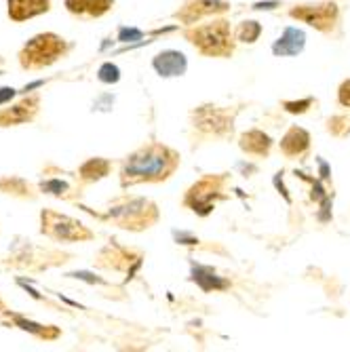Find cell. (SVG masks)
<instances>
[{"mask_svg": "<svg viewBox=\"0 0 350 352\" xmlns=\"http://www.w3.org/2000/svg\"><path fill=\"white\" fill-rule=\"evenodd\" d=\"M306 47V34L304 30H298V28H285V32L281 34L278 41H274L272 45V53L276 57H294V55H300Z\"/></svg>", "mask_w": 350, "mask_h": 352, "instance_id": "obj_17", "label": "cell"}, {"mask_svg": "<svg viewBox=\"0 0 350 352\" xmlns=\"http://www.w3.org/2000/svg\"><path fill=\"white\" fill-rule=\"evenodd\" d=\"M3 325H13V327H17L21 331H28L32 336H36L43 342H55L61 336L59 327H55V325H41V323L30 321V318H25V316H21L17 312H11V310L3 312Z\"/></svg>", "mask_w": 350, "mask_h": 352, "instance_id": "obj_11", "label": "cell"}, {"mask_svg": "<svg viewBox=\"0 0 350 352\" xmlns=\"http://www.w3.org/2000/svg\"><path fill=\"white\" fill-rule=\"evenodd\" d=\"M142 36H144L142 30H135V28H120V32H118L120 43H133V41H140Z\"/></svg>", "mask_w": 350, "mask_h": 352, "instance_id": "obj_27", "label": "cell"}, {"mask_svg": "<svg viewBox=\"0 0 350 352\" xmlns=\"http://www.w3.org/2000/svg\"><path fill=\"white\" fill-rule=\"evenodd\" d=\"M98 78H100L102 82H106V85H114V82H118V80H120V70H118L116 63L106 61L104 66L98 70Z\"/></svg>", "mask_w": 350, "mask_h": 352, "instance_id": "obj_25", "label": "cell"}, {"mask_svg": "<svg viewBox=\"0 0 350 352\" xmlns=\"http://www.w3.org/2000/svg\"><path fill=\"white\" fill-rule=\"evenodd\" d=\"M152 68L158 76L163 78H175V76H184L188 70V59L182 51L175 49H167L156 53L152 59Z\"/></svg>", "mask_w": 350, "mask_h": 352, "instance_id": "obj_12", "label": "cell"}, {"mask_svg": "<svg viewBox=\"0 0 350 352\" xmlns=\"http://www.w3.org/2000/svg\"><path fill=\"white\" fill-rule=\"evenodd\" d=\"M193 118L195 129H199L205 135H215V138H228L232 135L234 129V114L230 110L219 108V106H199L190 114Z\"/></svg>", "mask_w": 350, "mask_h": 352, "instance_id": "obj_8", "label": "cell"}, {"mask_svg": "<svg viewBox=\"0 0 350 352\" xmlns=\"http://www.w3.org/2000/svg\"><path fill=\"white\" fill-rule=\"evenodd\" d=\"M70 49L72 45L63 36L55 34V32H41V34L32 36L21 47V51L17 53V59L23 70L39 72V70L53 66L55 61L63 59L70 53Z\"/></svg>", "mask_w": 350, "mask_h": 352, "instance_id": "obj_4", "label": "cell"}, {"mask_svg": "<svg viewBox=\"0 0 350 352\" xmlns=\"http://www.w3.org/2000/svg\"><path fill=\"white\" fill-rule=\"evenodd\" d=\"M5 310H9V308H7V304L3 302V298H0V314H3Z\"/></svg>", "mask_w": 350, "mask_h": 352, "instance_id": "obj_33", "label": "cell"}, {"mask_svg": "<svg viewBox=\"0 0 350 352\" xmlns=\"http://www.w3.org/2000/svg\"><path fill=\"white\" fill-rule=\"evenodd\" d=\"M0 192H3V195H9V197H15V199H30V201L39 197L36 188L19 175L0 177Z\"/></svg>", "mask_w": 350, "mask_h": 352, "instance_id": "obj_19", "label": "cell"}, {"mask_svg": "<svg viewBox=\"0 0 350 352\" xmlns=\"http://www.w3.org/2000/svg\"><path fill=\"white\" fill-rule=\"evenodd\" d=\"M327 131L333 138H346L350 133V118L348 116H333L327 120Z\"/></svg>", "mask_w": 350, "mask_h": 352, "instance_id": "obj_24", "label": "cell"}, {"mask_svg": "<svg viewBox=\"0 0 350 352\" xmlns=\"http://www.w3.org/2000/svg\"><path fill=\"white\" fill-rule=\"evenodd\" d=\"M15 89L13 87H0V106L3 104H7V102H11L13 98H15Z\"/></svg>", "mask_w": 350, "mask_h": 352, "instance_id": "obj_29", "label": "cell"}, {"mask_svg": "<svg viewBox=\"0 0 350 352\" xmlns=\"http://www.w3.org/2000/svg\"><path fill=\"white\" fill-rule=\"evenodd\" d=\"M338 102L344 108H350V78H346L340 87H338Z\"/></svg>", "mask_w": 350, "mask_h": 352, "instance_id": "obj_28", "label": "cell"}, {"mask_svg": "<svg viewBox=\"0 0 350 352\" xmlns=\"http://www.w3.org/2000/svg\"><path fill=\"white\" fill-rule=\"evenodd\" d=\"M112 171V163L108 158H102V156H95V158H89L85 161L80 167H78V177L87 184H93V182H100L104 177H108Z\"/></svg>", "mask_w": 350, "mask_h": 352, "instance_id": "obj_20", "label": "cell"}, {"mask_svg": "<svg viewBox=\"0 0 350 352\" xmlns=\"http://www.w3.org/2000/svg\"><path fill=\"white\" fill-rule=\"evenodd\" d=\"M184 38L193 45L203 57H232L237 36L232 34L230 21L224 17H213L207 23H195L184 30Z\"/></svg>", "mask_w": 350, "mask_h": 352, "instance_id": "obj_2", "label": "cell"}, {"mask_svg": "<svg viewBox=\"0 0 350 352\" xmlns=\"http://www.w3.org/2000/svg\"><path fill=\"white\" fill-rule=\"evenodd\" d=\"M179 154L158 142H150L131 152L120 163V188L167 182L179 167Z\"/></svg>", "mask_w": 350, "mask_h": 352, "instance_id": "obj_1", "label": "cell"}, {"mask_svg": "<svg viewBox=\"0 0 350 352\" xmlns=\"http://www.w3.org/2000/svg\"><path fill=\"white\" fill-rule=\"evenodd\" d=\"M41 232L55 243H89L95 239L93 230H89L83 221L55 209L41 211Z\"/></svg>", "mask_w": 350, "mask_h": 352, "instance_id": "obj_5", "label": "cell"}, {"mask_svg": "<svg viewBox=\"0 0 350 352\" xmlns=\"http://www.w3.org/2000/svg\"><path fill=\"white\" fill-rule=\"evenodd\" d=\"M314 104L312 98H306V100H300V102H283V110H287L289 114H304L308 112V108Z\"/></svg>", "mask_w": 350, "mask_h": 352, "instance_id": "obj_26", "label": "cell"}, {"mask_svg": "<svg viewBox=\"0 0 350 352\" xmlns=\"http://www.w3.org/2000/svg\"><path fill=\"white\" fill-rule=\"evenodd\" d=\"M239 148L249 154V156H260V158H266L272 150V138L260 129H251V131H245L239 140Z\"/></svg>", "mask_w": 350, "mask_h": 352, "instance_id": "obj_18", "label": "cell"}, {"mask_svg": "<svg viewBox=\"0 0 350 352\" xmlns=\"http://www.w3.org/2000/svg\"><path fill=\"white\" fill-rule=\"evenodd\" d=\"M100 219L112 221L114 226L122 230H131V232H142L152 228L154 223L161 217L158 207L142 197H120L110 203L106 215H98Z\"/></svg>", "mask_w": 350, "mask_h": 352, "instance_id": "obj_3", "label": "cell"}, {"mask_svg": "<svg viewBox=\"0 0 350 352\" xmlns=\"http://www.w3.org/2000/svg\"><path fill=\"white\" fill-rule=\"evenodd\" d=\"M66 11L80 19H100L112 11L114 0H66Z\"/></svg>", "mask_w": 350, "mask_h": 352, "instance_id": "obj_16", "label": "cell"}, {"mask_svg": "<svg viewBox=\"0 0 350 352\" xmlns=\"http://www.w3.org/2000/svg\"><path fill=\"white\" fill-rule=\"evenodd\" d=\"M193 280L201 287L203 292H224L230 287V280H224L221 276H217L215 270L207 268V266L193 268Z\"/></svg>", "mask_w": 350, "mask_h": 352, "instance_id": "obj_21", "label": "cell"}, {"mask_svg": "<svg viewBox=\"0 0 350 352\" xmlns=\"http://www.w3.org/2000/svg\"><path fill=\"white\" fill-rule=\"evenodd\" d=\"M234 36L239 43H245V45H253L260 36H262V23L256 21V19H247L243 23H239Z\"/></svg>", "mask_w": 350, "mask_h": 352, "instance_id": "obj_23", "label": "cell"}, {"mask_svg": "<svg viewBox=\"0 0 350 352\" xmlns=\"http://www.w3.org/2000/svg\"><path fill=\"white\" fill-rule=\"evenodd\" d=\"M41 110V95L32 93L9 108H0V126H19L32 122Z\"/></svg>", "mask_w": 350, "mask_h": 352, "instance_id": "obj_10", "label": "cell"}, {"mask_svg": "<svg viewBox=\"0 0 350 352\" xmlns=\"http://www.w3.org/2000/svg\"><path fill=\"white\" fill-rule=\"evenodd\" d=\"M39 190L45 192V195H51L55 199H63V201H68L72 199V186L68 182H63L59 177H47L39 184Z\"/></svg>", "mask_w": 350, "mask_h": 352, "instance_id": "obj_22", "label": "cell"}, {"mask_svg": "<svg viewBox=\"0 0 350 352\" xmlns=\"http://www.w3.org/2000/svg\"><path fill=\"white\" fill-rule=\"evenodd\" d=\"M289 17L298 19L316 32L323 34H333L340 23V7L336 0H321V3H310V5H296L289 9Z\"/></svg>", "mask_w": 350, "mask_h": 352, "instance_id": "obj_7", "label": "cell"}, {"mask_svg": "<svg viewBox=\"0 0 350 352\" xmlns=\"http://www.w3.org/2000/svg\"><path fill=\"white\" fill-rule=\"evenodd\" d=\"M51 11V0H7V15L11 21L21 23Z\"/></svg>", "mask_w": 350, "mask_h": 352, "instance_id": "obj_13", "label": "cell"}, {"mask_svg": "<svg viewBox=\"0 0 350 352\" xmlns=\"http://www.w3.org/2000/svg\"><path fill=\"white\" fill-rule=\"evenodd\" d=\"M319 165H321V177H323V179H329V169H327V165H325L323 161H319Z\"/></svg>", "mask_w": 350, "mask_h": 352, "instance_id": "obj_31", "label": "cell"}, {"mask_svg": "<svg viewBox=\"0 0 350 352\" xmlns=\"http://www.w3.org/2000/svg\"><path fill=\"white\" fill-rule=\"evenodd\" d=\"M140 260H142L140 255L138 253L133 255V251H129V249H124L120 245H108L106 249L100 251L98 262L95 264L100 268H108V270H127L131 262H140Z\"/></svg>", "mask_w": 350, "mask_h": 352, "instance_id": "obj_14", "label": "cell"}, {"mask_svg": "<svg viewBox=\"0 0 350 352\" xmlns=\"http://www.w3.org/2000/svg\"><path fill=\"white\" fill-rule=\"evenodd\" d=\"M281 152L287 156V158H300L308 152L310 148V133L304 129V126H289L287 133H285L278 142Z\"/></svg>", "mask_w": 350, "mask_h": 352, "instance_id": "obj_15", "label": "cell"}, {"mask_svg": "<svg viewBox=\"0 0 350 352\" xmlns=\"http://www.w3.org/2000/svg\"><path fill=\"white\" fill-rule=\"evenodd\" d=\"M226 11H230V3L226 0H186L173 13V17L186 25H195L205 17H215Z\"/></svg>", "mask_w": 350, "mask_h": 352, "instance_id": "obj_9", "label": "cell"}, {"mask_svg": "<svg viewBox=\"0 0 350 352\" xmlns=\"http://www.w3.org/2000/svg\"><path fill=\"white\" fill-rule=\"evenodd\" d=\"M175 239L182 241V245H197V243H199V239L188 236V234H184V232H175Z\"/></svg>", "mask_w": 350, "mask_h": 352, "instance_id": "obj_30", "label": "cell"}, {"mask_svg": "<svg viewBox=\"0 0 350 352\" xmlns=\"http://www.w3.org/2000/svg\"><path fill=\"white\" fill-rule=\"evenodd\" d=\"M226 173L219 175H205L201 177L197 184H193L188 188L186 197H184V207H188L190 211H195L197 215L205 217L215 209L217 201L226 199Z\"/></svg>", "mask_w": 350, "mask_h": 352, "instance_id": "obj_6", "label": "cell"}, {"mask_svg": "<svg viewBox=\"0 0 350 352\" xmlns=\"http://www.w3.org/2000/svg\"><path fill=\"white\" fill-rule=\"evenodd\" d=\"M276 7V3H258L253 9H274Z\"/></svg>", "mask_w": 350, "mask_h": 352, "instance_id": "obj_32", "label": "cell"}]
</instances>
